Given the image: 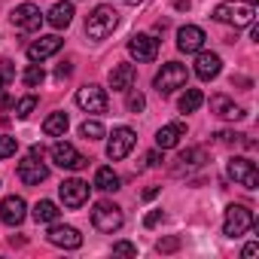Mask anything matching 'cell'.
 <instances>
[{"instance_id": "cell-1", "label": "cell", "mask_w": 259, "mask_h": 259, "mask_svg": "<svg viewBox=\"0 0 259 259\" xmlns=\"http://www.w3.org/2000/svg\"><path fill=\"white\" fill-rule=\"evenodd\" d=\"M116 25H119L116 10L107 7V4H101V7H95V10L89 13V19H85V34H89L92 40H104V37H110V34L116 31Z\"/></svg>"}, {"instance_id": "cell-2", "label": "cell", "mask_w": 259, "mask_h": 259, "mask_svg": "<svg viewBox=\"0 0 259 259\" xmlns=\"http://www.w3.org/2000/svg\"><path fill=\"white\" fill-rule=\"evenodd\" d=\"M186 79H189V70H186L183 64H177V61H168V64H162V70L156 73L153 85L159 89V95H171V92L183 89Z\"/></svg>"}, {"instance_id": "cell-3", "label": "cell", "mask_w": 259, "mask_h": 259, "mask_svg": "<svg viewBox=\"0 0 259 259\" xmlns=\"http://www.w3.org/2000/svg\"><path fill=\"white\" fill-rule=\"evenodd\" d=\"M253 4H220L213 10V19L223 25H235V28H247L253 25Z\"/></svg>"}, {"instance_id": "cell-4", "label": "cell", "mask_w": 259, "mask_h": 259, "mask_svg": "<svg viewBox=\"0 0 259 259\" xmlns=\"http://www.w3.org/2000/svg\"><path fill=\"white\" fill-rule=\"evenodd\" d=\"M253 210L247 207V204H229L226 207V220H223V232L229 235V238H238V235H244L247 229H253Z\"/></svg>"}, {"instance_id": "cell-5", "label": "cell", "mask_w": 259, "mask_h": 259, "mask_svg": "<svg viewBox=\"0 0 259 259\" xmlns=\"http://www.w3.org/2000/svg\"><path fill=\"white\" fill-rule=\"evenodd\" d=\"M135 144H138V135L132 132V128H125V125L113 128V135H110V141H107V159L122 162L128 153L135 150Z\"/></svg>"}, {"instance_id": "cell-6", "label": "cell", "mask_w": 259, "mask_h": 259, "mask_svg": "<svg viewBox=\"0 0 259 259\" xmlns=\"http://www.w3.org/2000/svg\"><path fill=\"white\" fill-rule=\"evenodd\" d=\"M92 223H95L98 232L113 235V232L122 229V210H119L116 204H110V201H98L95 210H92Z\"/></svg>"}, {"instance_id": "cell-7", "label": "cell", "mask_w": 259, "mask_h": 259, "mask_svg": "<svg viewBox=\"0 0 259 259\" xmlns=\"http://www.w3.org/2000/svg\"><path fill=\"white\" fill-rule=\"evenodd\" d=\"M226 171H229V177H232L235 183H241L244 189H256V186H259V171H256V165H253L250 159L235 156V159H229Z\"/></svg>"}, {"instance_id": "cell-8", "label": "cell", "mask_w": 259, "mask_h": 259, "mask_svg": "<svg viewBox=\"0 0 259 259\" xmlns=\"http://www.w3.org/2000/svg\"><path fill=\"white\" fill-rule=\"evenodd\" d=\"M52 162H55L58 168H64V171H79V168H85V165H89V159H85V156H79V153H76V147H73V144H67V141H58V144L52 147Z\"/></svg>"}, {"instance_id": "cell-9", "label": "cell", "mask_w": 259, "mask_h": 259, "mask_svg": "<svg viewBox=\"0 0 259 259\" xmlns=\"http://www.w3.org/2000/svg\"><path fill=\"white\" fill-rule=\"evenodd\" d=\"M89 183L85 180H64L61 186H58V195H61V201H64V207H70V210H76V207H82L85 201H89Z\"/></svg>"}, {"instance_id": "cell-10", "label": "cell", "mask_w": 259, "mask_h": 259, "mask_svg": "<svg viewBox=\"0 0 259 259\" xmlns=\"http://www.w3.org/2000/svg\"><path fill=\"white\" fill-rule=\"evenodd\" d=\"M76 104H79L85 113H107L110 98H107V92H104L101 85H82V89L76 92Z\"/></svg>"}, {"instance_id": "cell-11", "label": "cell", "mask_w": 259, "mask_h": 259, "mask_svg": "<svg viewBox=\"0 0 259 259\" xmlns=\"http://www.w3.org/2000/svg\"><path fill=\"white\" fill-rule=\"evenodd\" d=\"M13 25L22 28V31H40V25H43L40 7H37V4H19V7L13 10Z\"/></svg>"}, {"instance_id": "cell-12", "label": "cell", "mask_w": 259, "mask_h": 259, "mask_svg": "<svg viewBox=\"0 0 259 259\" xmlns=\"http://www.w3.org/2000/svg\"><path fill=\"white\" fill-rule=\"evenodd\" d=\"M128 52H132L138 61H156L159 55V40L153 34H135L128 40Z\"/></svg>"}, {"instance_id": "cell-13", "label": "cell", "mask_w": 259, "mask_h": 259, "mask_svg": "<svg viewBox=\"0 0 259 259\" xmlns=\"http://www.w3.org/2000/svg\"><path fill=\"white\" fill-rule=\"evenodd\" d=\"M204 31L198 28V25H183L180 31H177V49L180 52H186V55H192V52H201L204 49Z\"/></svg>"}, {"instance_id": "cell-14", "label": "cell", "mask_w": 259, "mask_h": 259, "mask_svg": "<svg viewBox=\"0 0 259 259\" xmlns=\"http://www.w3.org/2000/svg\"><path fill=\"white\" fill-rule=\"evenodd\" d=\"M46 177H49V168H46L37 156H28V159L19 162V180H22V183H28V186H40Z\"/></svg>"}, {"instance_id": "cell-15", "label": "cell", "mask_w": 259, "mask_h": 259, "mask_svg": "<svg viewBox=\"0 0 259 259\" xmlns=\"http://www.w3.org/2000/svg\"><path fill=\"white\" fill-rule=\"evenodd\" d=\"M46 238H49V244L64 247V250H76V247H82V235H79L73 226H58V223H52V229L46 232Z\"/></svg>"}, {"instance_id": "cell-16", "label": "cell", "mask_w": 259, "mask_h": 259, "mask_svg": "<svg viewBox=\"0 0 259 259\" xmlns=\"http://www.w3.org/2000/svg\"><path fill=\"white\" fill-rule=\"evenodd\" d=\"M25 213H28V204H25L22 195H7L4 201H0V220H4L7 226H22Z\"/></svg>"}, {"instance_id": "cell-17", "label": "cell", "mask_w": 259, "mask_h": 259, "mask_svg": "<svg viewBox=\"0 0 259 259\" xmlns=\"http://www.w3.org/2000/svg\"><path fill=\"white\" fill-rule=\"evenodd\" d=\"M61 43H64V40L55 37V34H52V37H40V40H34V43L28 46V58H31L34 64H40V61L52 58V55L61 49Z\"/></svg>"}, {"instance_id": "cell-18", "label": "cell", "mask_w": 259, "mask_h": 259, "mask_svg": "<svg viewBox=\"0 0 259 259\" xmlns=\"http://www.w3.org/2000/svg\"><path fill=\"white\" fill-rule=\"evenodd\" d=\"M183 135H186V122H180V119L171 122V125H162L159 135H156V147H159V150H174Z\"/></svg>"}, {"instance_id": "cell-19", "label": "cell", "mask_w": 259, "mask_h": 259, "mask_svg": "<svg viewBox=\"0 0 259 259\" xmlns=\"http://www.w3.org/2000/svg\"><path fill=\"white\" fill-rule=\"evenodd\" d=\"M135 79H138L135 64H116V67L110 70V89H113V92H128V89L135 85Z\"/></svg>"}, {"instance_id": "cell-20", "label": "cell", "mask_w": 259, "mask_h": 259, "mask_svg": "<svg viewBox=\"0 0 259 259\" xmlns=\"http://www.w3.org/2000/svg\"><path fill=\"white\" fill-rule=\"evenodd\" d=\"M220 70H223V61H220V55H213V52H198V58H195V73H198V79H217L220 76Z\"/></svg>"}, {"instance_id": "cell-21", "label": "cell", "mask_w": 259, "mask_h": 259, "mask_svg": "<svg viewBox=\"0 0 259 259\" xmlns=\"http://www.w3.org/2000/svg\"><path fill=\"white\" fill-rule=\"evenodd\" d=\"M210 110H213L217 116H223V119H244V116H247V113H244L238 104H232L226 95H213V98H210Z\"/></svg>"}, {"instance_id": "cell-22", "label": "cell", "mask_w": 259, "mask_h": 259, "mask_svg": "<svg viewBox=\"0 0 259 259\" xmlns=\"http://www.w3.org/2000/svg\"><path fill=\"white\" fill-rule=\"evenodd\" d=\"M67 125H70L67 113L55 110V113H49V116H46V122H43V132H46L49 138H64V132H67Z\"/></svg>"}, {"instance_id": "cell-23", "label": "cell", "mask_w": 259, "mask_h": 259, "mask_svg": "<svg viewBox=\"0 0 259 259\" xmlns=\"http://www.w3.org/2000/svg\"><path fill=\"white\" fill-rule=\"evenodd\" d=\"M46 22L52 25V28H67L70 22H73V4H55L52 10H49V16H46Z\"/></svg>"}, {"instance_id": "cell-24", "label": "cell", "mask_w": 259, "mask_h": 259, "mask_svg": "<svg viewBox=\"0 0 259 259\" xmlns=\"http://www.w3.org/2000/svg\"><path fill=\"white\" fill-rule=\"evenodd\" d=\"M204 165V153L201 150H186L180 153L177 165H174V174H183V171H192V168H201Z\"/></svg>"}, {"instance_id": "cell-25", "label": "cell", "mask_w": 259, "mask_h": 259, "mask_svg": "<svg viewBox=\"0 0 259 259\" xmlns=\"http://www.w3.org/2000/svg\"><path fill=\"white\" fill-rule=\"evenodd\" d=\"M95 189L101 192H116L119 189V174L113 168H98L95 171Z\"/></svg>"}, {"instance_id": "cell-26", "label": "cell", "mask_w": 259, "mask_h": 259, "mask_svg": "<svg viewBox=\"0 0 259 259\" xmlns=\"http://www.w3.org/2000/svg\"><path fill=\"white\" fill-rule=\"evenodd\" d=\"M31 213H34V220H37V223H55L61 210H58V204H55V201L43 198V201H37V204H34V210H31Z\"/></svg>"}, {"instance_id": "cell-27", "label": "cell", "mask_w": 259, "mask_h": 259, "mask_svg": "<svg viewBox=\"0 0 259 259\" xmlns=\"http://www.w3.org/2000/svg\"><path fill=\"white\" fill-rule=\"evenodd\" d=\"M201 104H204L201 89H186V92L180 95V110H183V113H195Z\"/></svg>"}, {"instance_id": "cell-28", "label": "cell", "mask_w": 259, "mask_h": 259, "mask_svg": "<svg viewBox=\"0 0 259 259\" xmlns=\"http://www.w3.org/2000/svg\"><path fill=\"white\" fill-rule=\"evenodd\" d=\"M79 135H82V138H89V141H101L107 132H104V125H101L98 119H85V122L79 125Z\"/></svg>"}, {"instance_id": "cell-29", "label": "cell", "mask_w": 259, "mask_h": 259, "mask_svg": "<svg viewBox=\"0 0 259 259\" xmlns=\"http://www.w3.org/2000/svg\"><path fill=\"white\" fill-rule=\"evenodd\" d=\"M22 79H25V85H31V89H37V85H43V79H46V73H43V67L40 64H31L25 73H22Z\"/></svg>"}, {"instance_id": "cell-30", "label": "cell", "mask_w": 259, "mask_h": 259, "mask_svg": "<svg viewBox=\"0 0 259 259\" xmlns=\"http://www.w3.org/2000/svg\"><path fill=\"white\" fill-rule=\"evenodd\" d=\"M125 107H128V113H141V110L147 107V98L132 85V89H128V101H125Z\"/></svg>"}, {"instance_id": "cell-31", "label": "cell", "mask_w": 259, "mask_h": 259, "mask_svg": "<svg viewBox=\"0 0 259 259\" xmlns=\"http://www.w3.org/2000/svg\"><path fill=\"white\" fill-rule=\"evenodd\" d=\"M34 110H37V95H25V98L16 104V116H19V119H28Z\"/></svg>"}, {"instance_id": "cell-32", "label": "cell", "mask_w": 259, "mask_h": 259, "mask_svg": "<svg viewBox=\"0 0 259 259\" xmlns=\"http://www.w3.org/2000/svg\"><path fill=\"white\" fill-rule=\"evenodd\" d=\"M16 150H19V141H16V138H10V135H0V159H10V156H16Z\"/></svg>"}, {"instance_id": "cell-33", "label": "cell", "mask_w": 259, "mask_h": 259, "mask_svg": "<svg viewBox=\"0 0 259 259\" xmlns=\"http://www.w3.org/2000/svg\"><path fill=\"white\" fill-rule=\"evenodd\" d=\"M113 253H119V256H138V247L128 244V241H116L113 244Z\"/></svg>"}, {"instance_id": "cell-34", "label": "cell", "mask_w": 259, "mask_h": 259, "mask_svg": "<svg viewBox=\"0 0 259 259\" xmlns=\"http://www.w3.org/2000/svg\"><path fill=\"white\" fill-rule=\"evenodd\" d=\"M159 223H162V210H150V213L144 217V226H147V229H156Z\"/></svg>"}, {"instance_id": "cell-35", "label": "cell", "mask_w": 259, "mask_h": 259, "mask_svg": "<svg viewBox=\"0 0 259 259\" xmlns=\"http://www.w3.org/2000/svg\"><path fill=\"white\" fill-rule=\"evenodd\" d=\"M217 138H220V144H241V138H244V135H235V132H220Z\"/></svg>"}, {"instance_id": "cell-36", "label": "cell", "mask_w": 259, "mask_h": 259, "mask_svg": "<svg viewBox=\"0 0 259 259\" xmlns=\"http://www.w3.org/2000/svg\"><path fill=\"white\" fill-rule=\"evenodd\" d=\"M177 247H180V241H177V238H168V241H159V250H162V253H171V250H177Z\"/></svg>"}, {"instance_id": "cell-37", "label": "cell", "mask_w": 259, "mask_h": 259, "mask_svg": "<svg viewBox=\"0 0 259 259\" xmlns=\"http://www.w3.org/2000/svg\"><path fill=\"white\" fill-rule=\"evenodd\" d=\"M147 165H150V168H159V165H162V153H159V150L147 153Z\"/></svg>"}, {"instance_id": "cell-38", "label": "cell", "mask_w": 259, "mask_h": 259, "mask_svg": "<svg viewBox=\"0 0 259 259\" xmlns=\"http://www.w3.org/2000/svg\"><path fill=\"white\" fill-rule=\"evenodd\" d=\"M70 73H73V67H70L67 61H64V64H58V70H55V76H58V79H67Z\"/></svg>"}, {"instance_id": "cell-39", "label": "cell", "mask_w": 259, "mask_h": 259, "mask_svg": "<svg viewBox=\"0 0 259 259\" xmlns=\"http://www.w3.org/2000/svg\"><path fill=\"white\" fill-rule=\"evenodd\" d=\"M256 253H259V244H256V241H250V244L244 247V259H253Z\"/></svg>"}, {"instance_id": "cell-40", "label": "cell", "mask_w": 259, "mask_h": 259, "mask_svg": "<svg viewBox=\"0 0 259 259\" xmlns=\"http://www.w3.org/2000/svg\"><path fill=\"white\" fill-rule=\"evenodd\" d=\"M159 195V186H150V189H144V198L150 201V198H156Z\"/></svg>"}, {"instance_id": "cell-41", "label": "cell", "mask_w": 259, "mask_h": 259, "mask_svg": "<svg viewBox=\"0 0 259 259\" xmlns=\"http://www.w3.org/2000/svg\"><path fill=\"white\" fill-rule=\"evenodd\" d=\"M125 4H128V7H135V4H141V0H125Z\"/></svg>"}, {"instance_id": "cell-42", "label": "cell", "mask_w": 259, "mask_h": 259, "mask_svg": "<svg viewBox=\"0 0 259 259\" xmlns=\"http://www.w3.org/2000/svg\"><path fill=\"white\" fill-rule=\"evenodd\" d=\"M247 4H259V0H247Z\"/></svg>"}]
</instances>
